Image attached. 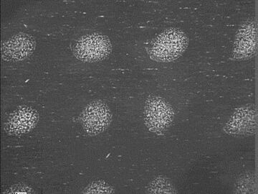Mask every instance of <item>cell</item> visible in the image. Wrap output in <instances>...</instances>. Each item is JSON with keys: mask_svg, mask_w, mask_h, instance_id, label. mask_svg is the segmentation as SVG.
I'll list each match as a JSON object with an SVG mask.
<instances>
[{"mask_svg": "<svg viewBox=\"0 0 258 194\" xmlns=\"http://www.w3.org/2000/svg\"><path fill=\"white\" fill-rule=\"evenodd\" d=\"M188 45L189 37L182 30L168 28L154 39L149 48V55L157 62H172L183 55Z\"/></svg>", "mask_w": 258, "mask_h": 194, "instance_id": "1", "label": "cell"}, {"mask_svg": "<svg viewBox=\"0 0 258 194\" xmlns=\"http://www.w3.org/2000/svg\"><path fill=\"white\" fill-rule=\"evenodd\" d=\"M75 56L83 62H98L106 59L111 54L112 44L109 37L94 32L80 37L74 44Z\"/></svg>", "mask_w": 258, "mask_h": 194, "instance_id": "2", "label": "cell"}, {"mask_svg": "<svg viewBox=\"0 0 258 194\" xmlns=\"http://www.w3.org/2000/svg\"><path fill=\"white\" fill-rule=\"evenodd\" d=\"M174 118L172 107L164 99L151 96L144 107V121L151 132L162 134L166 132Z\"/></svg>", "mask_w": 258, "mask_h": 194, "instance_id": "3", "label": "cell"}, {"mask_svg": "<svg viewBox=\"0 0 258 194\" xmlns=\"http://www.w3.org/2000/svg\"><path fill=\"white\" fill-rule=\"evenodd\" d=\"M83 128L89 135L102 133L112 122V113L106 102L95 100L85 107L81 116Z\"/></svg>", "mask_w": 258, "mask_h": 194, "instance_id": "4", "label": "cell"}, {"mask_svg": "<svg viewBox=\"0 0 258 194\" xmlns=\"http://www.w3.org/2000/svg\"><path fill=\"white\" fill-rule=\"evenodd\" d=\"M257 26L255 20H246L240 25L234 42L232 56L236 61H247L256 56Z\"/></svg>", "mask_w": 258, "mask_h": 194, "instance_id": "5", "label": "cell"}, {"mask_svg": "<svg viewBox=\"0 0 258 194\" xmlns=\"http://www.w3.org/2000/svg\"><path fill=\"white\" fill-rule=\"evenodd\" d=\"M230 135L252 136L257 132V112L253 104L236 109L223 127Z\"/></svg>", "mask_w": 258, "mask_h": 194, "instance_id": "6", "label": "cell"}, {"mask_svg": "<svg viewBox=\"0 0 258 194\" xmlns=\"http://www.w3.org/2000/svg\"><path fill=\"white\" fill-rule=\"evenodd\" d=\"M35 45L36 42L32 35L20 32L3 42L2 56L7 61H23L32 55Z\"/></svg>", "mask_w": 258, "mask_h": 194, "instance_id": "7", "label": "cell"}, {"mask_svg": "<svg viewBox=\"0 0 258 194\" xmlns=\"http://www.w3.org/2000/svg\"><path fill=\"white\" fill-rule=\"evenodd\" d=\"M38 112L32 107H19L9 117L5 125V130L11 135H21L30 132L37 125Z\"/></svg>", "mask_w": 258, "mask_h": 194, "instance_id": "8", "label": "cell"}, {"mask_svg": "<svg viewBox=\"0 0 258 194\" xmlns=\"http://www.w3.org/2000/svg\"><path fill=\"white\" fill-rule=\"evenodd\" d=\"M147 193L151 194L178 193L175 185L169 178L158 176L153 179L147 187Z\"/></svg>", "mask_w": 258, "mask_h": 194, "instance_id": "9", "label": "cell"}, {"mask_svg": "<svg viewBox=\"0 0 258 194\" xmlns=\"http://www.w3.org/2000/svg\"><path fill=\"white\" fill-rule=\"evenodd\" d=\"M234 193L254 194L257 193V178L254 172H248L236 182Z\"/></svg>", "mask_w": 258, "mask_h": 194, "instance_id": "10", "label": "cell"}, {"mask_svg": "<svg viewBox=\"0 0 258 194\" xmlns=\"http://www.w3.org/2000/svg\"><path fill=\"white\" fill-rule=\"evenodd\" d=\"M83 193L86 194H110L114 193L115 189L112 185L104 180H97L92 182L85 188Z\"/></svg>", "mask_w": 258, "mask_h": 194, "instance_id": "11", "label": "cell"}]
</instances>
